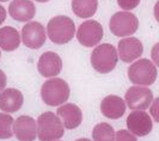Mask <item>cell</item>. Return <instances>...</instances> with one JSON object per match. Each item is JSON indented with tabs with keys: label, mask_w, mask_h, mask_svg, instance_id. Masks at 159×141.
<instances>
[{
	"label": "cell",
	"mask_w": 159,
	"mask_h": 141,
	"mask_svg": "<svg viewBox=\"0 0 159 141\" xmlns=\"http://www.w3.org/2000/svg\"><path fill=\"white\" fill-rule=\"evenodd\" d=\"M70 86L61 78H50L41 87L42 101L49 107L62 105L70 98Z\"/></svg>",
	"instance_id": "cell-1"
},
{
	"label": "cell",
	"mask_w": 159,
	"mask_h": 141,
	"mask_svg": "<svg viewBox=\"0 0 159 141\" xmlns=\"http://www.w3.org/2000/svg\"><path fill=\"white\" fill-rule=\"evenodd\" d=\"M65 133V125L54 112H43L37 118V138L40 141H56Z\"/></svg>",
	"instance_id": "cell-2"
},
{
	"label": "cell",
	"mask_w": 159,
	"mask_h": 141,
	"mask_svg": "<svg viewBox=\"0 0 159 141\" xmlns=\"http://www.w3.org/2000/svg\"><path fill=\"white\" fill-rule=\"evenodd\" d=\"M75 35L74 22L67 16H56L47 25V36L55 44H66Z\"/></svg>",
	"instance_id": "cell-3"
},
{
	"label": "cell",
	"mask_w": 159,
	"mask_h": 141,
	"mask_svg": "<svg viewBox=\"0 0 159 141\" xmlns=\"http://www.w3.org/2000/svg\"><path fill=\"white\" fill-rule=\"evenodd\" d=\"M119 61V53L112 44L104 43L95 47L91 53V65L98 73H109L114 70Z\"/></svg>",
	"instance_id": "cell-4"
},
{
	"label": "cell",
	"mask_w": 159,
	"mask_h": 141,
	"mask_svg": "<svg viewBox=\"0 0 159 141\" xmlns=\"http://www.w3.org/2000/svg\"><path fill=\"white\" fill-rule=\"evenodd\" d=\"M157 75V67L148 59H140L128 68V78L135 85L150 86L156 81Z\"/></svg>",
	"instance_id": "cell-5"
},
{
	"label": "cell",
	"mask_w": 159,
	"mask_h": 141,
	"mask_svg": "<svg viewBox=\"0 0 159 141\" xmlns=\"http://www.w3.org/2000/svg\"><path fill=\"white\" fill-rule=\"evenodd\" d=\"M110 31L117 37H128L139 29V19L128 11H120L111 16L109 22Z\"/></svg>",
	"instance_id": "cell-6"
},
{
	"label": "cell",
	"mask_w": 159,
	"mask_h": 141,
	"mask_svg": "<svg viewBox=\"0 0 159 141\" xmlns=\"http://www.w3.org/2000/svg\"><path fill=\"white\" fill-rule=\"evenodd\" d=\"M103 35V26L101 25V23L93 19H89L80 24L77 31V39L81 46L91 48L97 46L102 41Z\"/></svg>",
	"instance_id": "cell-7"
},
{
	"label": "cell",
	"mask_w": 159,
	"mask_h": 141,
	"mask_svg": "<svg viewBox=\"0 0 159 141\" xmlns=\"http://www.w3.org/2000/svg\"><path fill=\"white\" fill-rule=\"evenodd\" d=\"M125 101L129 109L146 110L153 102V93L147 86L135 85L127 90Z\"/></svg>",
	"instance_id": "cell-8"
},
{
	"label": "cell",
	"mask_w": 159,
	"mask_h": 141,
	"mask_svg": "<svg viewBox=\"0 0 159 141\" xmlns=\"http://www.w3.org/2000/svg\"><path fill=\"white\" fill-rule=\"evenodd\" d=\"M22 41L30 49H40L47 39V31L40 22H29L22 29Z\"/></svg>",
	"instance_id": "cell-9"
},
{
	"label": "cell",
	"mask_w": 159,
	"mask_h": 141,
	"mask_svg": "<svg viewBox=\"0 0 159 141\" xmlns=\"http://www.w3.org/2000/svg\"><path fill=\"white\" fill-rule=\"evenodd\" d=\"M127 128L135 136H146L153 128L151 116L145 110H133L127 117Z\"/></svg>",
	"instance_id": "cell-10"
},
{
	"label": "cell",
	"mask_w": 159,
	"mask_h": 141,
	"mask_svg": "<svg viewBox=\"0 0 159 141\" xmlns=\"http://www.w3.org/2000/svg\"><path fill=\"white\" fill-rule=\"evenodd\" d=\"M117 53L120 59L126 63H130L139 59L143 53V46L141 41L136 37H123L119 42Z\"/></svg>",
	"instance_id": "cell-11"
},
{
	"label": "cell",
	"mask_w": 159,
	"mask_h": 141,
	"mask_svg": "<svg viewBox=\"0 0 159 141\" xmlns=\"http://www.w3.org/2000/svg\"><path fill=\"white\" fill-rule=\"evenodd\" d=\"M37 70L44 78H54L62 70V60L54 52H46L40 56Z\"/></svg>",
	"instance_id": "cell-12"
},
{
	"label": "cell",
	"mask_w": 159,
	"mask_h": 141,
	"mask_svg": "<svg viewBox=\"0 0 159 141\" xmlns=\"http://www.w3.org/2000/svg\"><path fill=\"white\" fill-rule=\"evenodd\" d=\"M13 133L20 141H34L37 138V123L28 115H22L13 122Z\"/></svg>",
	"instance_id": "cell-13"
},
{
	"label": "cell",
	"mask_w": 159,
	"mask_h": 141,
	"mask_svg": "<svg viewBox=\"0 0 159 141\" xmlns=\"http://www.w3.org/2000/svg\"><path fill=\"white\" fill-rule=\"evenodd\" d=\"M8 15L17 22H29L36 15V7L31 0H12Z\"/></svg>",
	"instance_id": "cell-14"
},
{
	"label": "cell",
	"mask_w": 159,
	"mask_h": 141,
	"mask_svg": "<svg viewBox=\"0 0 159 141\" xmlns=\"http://www.w3.org/2000/svg\"><path fill=\"white\" fill-rule=\"evenodd\" d=\"M56 115L61 118L66 129H74L80 125L83 121V112L78 105L73 103H66L59 107Z\"/></svg>",
	"instance_id": "cell-15"
},
{
	"label": "cell",
	"mask_w": 159,
	"mask_h": 141,
	"mask_svg": "<svg viewBox=\"0 0 159 141\" xmlns=\"http://www.w3.org/2000/svg\"><path fill=\"white\" fill-rule=\"evenodd\" d=\"M23 102V93L17 89H5L0 92V110L4 112H17L22 108Z\"/></svg>",
	"instance_id": "cell-16"
},
{
	"label": "cell",
	"mask_w": 159,
	"mask_h": 141,
	"mask_svg": "<svg viewBox=\"0 0 159 141\" xmlns=\"http://www.w3.org/2000/svg\"><path fill=\"white\" fill-rule=\"evenodd\" d=\"M101 111L105 117L117 120L126 112V101L119 96L109 94L101 102Z\"/></svg>",
	"instance_id": "cell-17"
},
{
	"label": "cell",
	"mask_w": 159,
	"mask_h": 141,
	"mask_svg": "<svg viewBox=\"0 0 159 141\" xmlns=\"http://www.w3.org/2000/svg\"><path fill=\"white\" fill-rule=\"evenodd\" d=\"M20 44V34L12 26L0 28V48L5 52H13Z\"/></svg>",
	"instance_id": "cell-18"
},
{
	"label": "cell",
	"mask_w": 159,
	"mask_h": 141,
	"mask_svg": "<svg viewBox=\"0 0 159 141\" xmlns=\"http://www.w3.org/2000/svg\"><path fill=\"white\" fill-rule=\"evenodd\" d=\"M98 8V0H72V11L79 18L95 16Z\"/></svg>",
	"instance_id": "cell-19"
},
{
	"label": "cell",
	"mask_w": 159,
	"mask_h": 141,
	"mask_svg": "<svg viewBox=\"0 0 159 141\" xmlns=\"http://www.w3.org/2000/svg\"><path fill=\"white\" fill-rule=\"evenodd\" d=\"M92 139L95 141H114L115 139L114 128L107 122H101L96 125L92 130Z\"/></svg>",
	"instance_id": "cell-20"
},
{
	"label": "cell",
	"mask_w": 159,
	"mask_h": 141,
	"mask_svg": "<svg viewBox=\"0 0 159 141\" xmlns=\"http://www.w3.org/2000/svg\"><path fill=\"white\" fill-rule=\"evenodd\" d=\"M15 120L7 112H0V139H10L13 135Z\"/></svg>",
	"instance_id": "cell-21"
},
{
	"label": "cell",
	"mask_w": 159,
	"mask_h": 141,
	"mask_svg": "<svg viewBox=\"0 0 159 141\" xmlns=\"http://www.w3.org/2000/svg\"><path fill=\"white\" fill-rule=\"evenodd\" d=\"M114 141H138L136 136L129 130H119L115 133V139Z\"/></svg>",
	"instance_id": "cell-22"
},
{
	"label": "cell",
	"mask_w": 159,
	"mask_h": 141,
	"mask_svg": "<svg viewBox=\"0 0 159 141\" xmlns=\"http://www.w3.org/2000/svg\"><path fill=\"white\" fill-rule=\"evenodd\" d=\"M117 4L123 11H130L139 6L140 0H117Z\"/></svg>",
	"instance_id": "cell-23"
},
{
	"label": "cell",
	"mask_w": 159,
	"mask_h": 141,
	"mask_svg": "<svg viewBox=\"0 0 159 141\" xmlns=\"http://www.w3.org/2000/svg\"><path fill=\"white\" fill-rule=\"evenodd\" d=\"M150 114L156 122L159 123V97L153 99L152 104L150 105Z\"/></svg>",
	"instance_id": "cell-24"
},
{
	"label": "cell",
	"mask_w": 159,
	"mask_h": 141,
	"mask_svg": "<svg viewBox=\"0 0 159 141\" xmlns=\"http://www.w3.org/2000/svg\"><path fill=\"white\" fill-rule=\"evenodd\" d=\"M151 57H152L153 63H154L157 67H159V42L158 43H156V44L153 46V48H152Z\"/></svg>",
	"instance_id": "cell-25"
},
{
	"label": "cell",
	"mask_w": 159,
	"mask_h": 141,
	"mask_svg": "<svg viewBox=\"0 0 159 141\" xmlns=\"http://www.w3.org/2000/svg\"><path fill=\"white\" fill-rule=\"evenodd\" d=\"M6 83H7V78H6V74L0 70V92L2 90H5V86H6Z\"/></svg>",
	"instance_id": "cell-26"
},
{
	"label": "cell",
	"mask_w": 159,
	"mask_h": 141,
	"mask_svg": "<svg viewBox=\"0 0 159 141\" xmlns=\"http://www.w3.org/2000/svg\"><path fill=\"white\" fill-rule=\"evenodd\" d=\"M6 16H7V12H6V10L4 6H1L0 5V25L5 22V19H6Z\"/></svg>",
	"instance_id": "cell-27"
},
{
	"label": "cell",
	"mask_w": 159,
	"mask_h": 141,
	"mask_svg": "<svg viewBox=\"0 0 159 141\" xmlns=\"http://www.w3.org/2000/svg\"><path fill=\"white\" fill-rule=\"evenodd\" d=\"M153 13H154V18H156V20L159 23V0L156 2V5H154V10H153Z\"/></svg>",
	"instance_id": "cell-28"
},
{
	"label": "cell",
	"mask_w": 159,
	"mask_h": 141,
	"mask_svg": "<svg viewBox=\"0 0 159 141\" xmlns=\"http://www.w3.org/2000/svg\"><path fill=\"white\" fill-rule=\"evenodd\" d=\"M75 141H91V140H89L86 138H80V139H78V140H75Z\"/></svg>",
	"instance_id": "cell-29"
},
{
	"label": "cell",
	"mask_w": 159,
	"mask_h": 141,
	"mask_svg": "<svg viewBox=\"0 0 159 141\" xmlns=\"http://www.w3.org/2000/svg\"><path fill=\"white\" fill-rule=\"evenodd\" d=\"M35 1H37V2H47L49 0H35Z\"/></svg>",
	"instance_id": "cell-30"
},
{
	"label": "cell",
	"mask_w": 159,
	"mask_h": 141,
	"mask_svg": "<svg viewBox=\"0 0 159 141\" xmlns=\"http://www.w3.org/2000/svg\"><path fill=\"white\" fill-rule=\"evenodd\" d=\"M6 1H8V0H0V2H6Z\"/></svg>",
	"instance_id": "cell-31"
},
{
	"label": "cell",
	"mask_w": 159,
	"mask_h": 141,
	"mask_svg": "<svg viewBox=\"0 0 159 141\" xmlns=\"http://www.w3.org/2000/svg\"><path fill=\"white\" fill-rule=\"evenodd\" d=\"M0 57H1V52H0Z\"/></svg>",
	"instance_id": "cell-32"
},
{
	"label": "cell",
	"mask_w": 159,
	"mask_h": 141,
	"mask_svg": "<svg viewBox=\"0 0 159 141\" xmlns=\"http://www.w3.org/2000/svg\"><path fill=\"white\" fill-rule=\"evenodd\" d=\"M56 141H57V140H56Z\"/></svg>",
	"instance_id": "cell-33"
}]
</instances>
